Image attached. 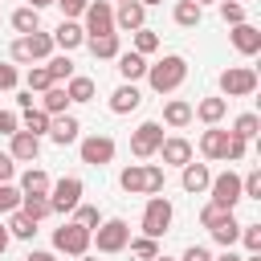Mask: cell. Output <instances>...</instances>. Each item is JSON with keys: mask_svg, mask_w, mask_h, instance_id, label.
<instances>
[{"mask_svg": "<svg viewBox=\"0 0 261 261\" xmlns=\"http://www.w3.org/2000/svg\"><path fill=\"white\" fill-rule=\"evenodd\" d=\"M241 241L249 253H261V224H241Z\"/></svg>", "mask_w": 261, "mask_h": 261, "instance_id": "obj_44", "label": "cell"}, {"mask_svg": "<svg viewBox=\"0 0 261 261\" xmlns=\"http://www.w3.org/2000/svg\"><path fill=\"white\" fill-rule=\"evenodd\" d=\"M65 94H69V102H94V94H98V86H94V77H69L65 82Z\"/></svg>", "mask_w": 261, "mask_h": 261, "instance_id": "obj_29", "label": "cell"}, {"mask_svg": "<svg viewBox=\"0 0 261 261\" xmlns=\"http://www.w3.org/2000/svg\"><path fill=\"white\" fill-rule=\"evenodd\" d=\"M53 249H57V253H65V257H86V253H90V228H82V224L65 220V224L53 232Z\"/></svg>", "mask_w": 261, "mask_h": 261, "instance_id": "obj_6", "label": "cell"}, {"mask_svg": "<svg viewBox=\"0 0 261 261\" xmlns=\"http://www.w3.org/2000/svg\"><path fill=\"white\" fill-rule=\"evenodd\" d=\"M45 69H49V77H53L57 86L73 77V61H69V53H57V57H49V61H45Z\"/></svg>", "mask_w": 261, "mask_h": 261, "instance_id": "obj_37", "label": "cell"}, {"mask_svg": "<svg viewBox=\"0 0 261 261\" xmlns=\"http://www.w3.org/2000/svg\"><path fill=\"white\" fill-rule=\"evenodd\" d=\"M241 261H261V253H249V257H241Z\"/></svg>", "mask_w": 261, "mask_h": 261, "instance_id": "obj_57", "label": "cell"}, {"mask_svg": "<svg viewBox=\"0 0 261 261\" xmlns=\"http://www.w3.org/2000/svg\"><path fill=\"white\" fill-rule=\"evenodd\" d=\"M49 4H53V0H29V8H37V12H41V8H49Z\"/></svg>", "mask_w": 261, "mask_h": 261, "instance_id": "obj_56", "label": "cell"}, {"mask_svg": "<svg viewBox=\"0 0 261 261\" xmlns=\"http://www.w3.org/2000/svg\"><path fill=\"white\" fill-rule=\"evenodd\" d=\"M49 86H57V82L49 77V69H45V65H29V73H24V90H29V94H45Z\"/></svg>", "mask_w": 261, "mask_h": 261, "instance_id": "obj_35", "label": "cell"}, {"mask_svg": "<svg viewBox=\"0 0 261 261\" xmlns=\"http://www.w3.org/2000/svg\"><path fill=\"white\" fill-rule=\"evenodd\" d=\"M179 261H212V253H208V249H204V245H188V249H184V257H179Z\"/></svg>", "mask_w": 261, "mask_h": 261, "instance_id": "obj_51", "label": "cell"}, {"mask_svg": "<svg viewBox=\"0 0 261 261\" xmlns=\"http://www.w3.org/2000/svg\"><path fill=\"white\" fill-rule=\"evenodd\" d=\"M49 139H53L57 147H69V143L82 139V122H77L73 114H57V118L49 122Z\"/></svg>", "mask_w": 261, "mask_h": 261, "instance_id": "obj_18", "label": "cell"}, {"mask_svg": "<svg viewBox=\"0 0 261 261\" xmlns=\"http://www.w3.org/2000/svg\"><path fill=\"white\" fill-rule=\"evenodd\" d=\"M171 16H175V24H179V29H196V24H200V16H204V8H200L196 0H179Z\"/></svg>", "mask_w": 261, "mask_h": 261, "instance_id": "obj_30", "label": "cell"}, {"mask_svg": "<svg viewBox=\"0 0 261 261\" xmlns=\"http://www.w3.org/2000/svg\"><path fill=\"white\" fill-rule=\"evenodd\" d=\"M163 139H167V135H163V122H155V118H151V122H139L135 135H130V155H135V159H151Z\"/></svg>", "mask_w": 261, "mask_h": 261, "instance_id": "obj_9", "label": "cell"}, {"mask_svg": "<svg viewBox=\"0 0 261 261\" xmlns=\"http://www.w3.org/2000/svg\"><path fill=\"white\" fill-rule=\"evenodd\" d=\"M130 253L143 257V261H155V257H159V241H151V237H130Z\"/></svg>", "mask_w": 261, "mask_h": 261, "instance_id": "obj_39", "label": "cell"}, {"mask_svg": "<svg viewBox=\"0 0 261 261\" xmlns=\"http://www.w3.org/2000/svg\"><path fill=\"white\" fill-rule=\"evenodd\" d=\"M20 212L29 216V220H45V216H53V208H49V196H20Z\"/></svg>", "mask_w": 261, "mask_h": 261, "instance_id": "obj_34", "label": "cell"}, {"mask_svg": "<svg viewBox=\"0 0 261 261\" xmlns=\"http://www.w3.org/2000/svg\"><path fill=\"white\" fill-rule=\"evenodd\" d=\"M49 122H53V118H49L41 106H33V110H24V122H20V130H29V135H37V139H41V135H49Z\"/></svg>", "mask_w": 261, "mask_h": 261, "instance_id": "obj_36", "label": "cell"}, {"mask_svg": "<svg viewBox=\"0 0 261 261\" xmlns=\"http://www.w3.org/2000/svg\"><path fill=\"white\" fill-rule=\"evenodd\" d=\"M12 29H16L20 37L37 33V29H41V12H37V8H29V4H24V8H16V12H12Z\"/></svg>", "mask_w": 261, "mask_h": 261, "instance_id": "obj_31", "label": "cell"}, {"mask_svg": "<svg viewBox=\"0 0 261 261\" xmlns=\"http://www.w3.org/2000/svg\"><path fill=\"white\" fill-rule=\"evenodd\" d=\"M139 4H143V8H151V4H163V0H139Z\"/></svg>", "mask_w": 261, "mask_h": 261, "instance_id": "obj_58", "label": "cell"}, {"mask_svg": "<svg viewBox=\"0 0 261 261\" xmlns=\"http://www.w3.org/2000/svg\"><path fill=\"white\" fill-rule=\"evenodd\" d=\"M90 245H98V253H122L130 245V224L122 216H110L90 232Z\"/></svg>", "mask_w": 261, "mask_h": 261, "instance_id": "obj_3", "label": "cell"}, {"mask_svg": "<svg viewBox=\"0 0 261 261\" xmlns=\"http://www.w3.org/2000/svg\"><path fill=\"white\" fill-rule=\"evenodd\" d=\"M20 82V73H16V65H8V61H0V90H12Z\"/></svg>", "mask_w": 261, "mask_h": 261, "instance_id": "obj_47", "label": "cell"}, {"mask_svg": "<svg viewBox=\"0 0 261 261\" xmlns=\"http://www.w3.org/2000/svg\"><path fill=\"white\" fill-rule=\"evenodd\" d=\"M114 139L110 135H86V139H77V155H82V163H90V167H106L110 159H114Z\"/></svg>", "mask_w": 261, "mask_h": 261, "instance_id": "obj_10", "label": "cell"}, {"mask_svg": "<svg viewBox=\"0 0 261 261\" xmlns=\"http://www.w3.org/2000/svg\"><path fill=\"white\" fill-rule=\"evenodd\" d=\"M20 130V118L12 110H0V135H16Z\"/></svg>", "mask_w": 261, "mask_h": 261, "instance_id": "obj_50", "label": "cell"}, {"mask_svg": "<svg viewBox=\"0 0 261 261\" xmlns=\"http://www.w3.org/2000/svg\"><path fill=\"white\" fill-rule=\"evenodd\" d=\"M196 4H200V8H204V4H212V0H196Z\"/></svg>", "mask_w": 261, "mask_h": 261, "instance_id": "obj_61", "label": "cell"}, {"mask_svg": "<svg viewBox=\"0 0 261 261\" xmlns=\"http://www.w3.org/2000/svg\"><path fill=\"white\" fill-rule=\"evenodd\" d=\"M171 200L167 196H147V208H143V237L159 241L167 228H171Z\"/></svg>", "mask_w": 261, "mask_h": 261, "instance_id": "obj_5", "label": "cell"}, {"mask_svg": "<svg viewBox=\"0 0 261 261\" xmlns=\"http://www.w3.org/2000/svg\"><path fill=\"white\" fill-rule=\"evenodd\" d=\"M237 4H245V0H237Z\"/></svg>", "mask_w": 261, "mask_h": 261, "instance_id": "obj_62", "label": "cell"}, {"mask_svg": "<svg viewBox=\"0 0 261 261\" xmlns=\"http://www.w3.org/2000/svg\"><path fill=\"white\" fill-rule=\"evenodd\" d=\"M184 77H188V61H184L179 53H167V57H159L155 65H147V86H151L155 94H171V90H179Z\"/></svg>", "mask_w": 261, "mask_h": 261, "instance_id": "obj_1", "label": "cell"}, {"mask_svg": "<svg viewBox=\"0 0 261 261\" xmlns=\"http://www.w3.org/2000/svg\"><path fill=\"white\" fill-rule=\"evenodd\" d=\"M155 261H171V257H163V253H159V257H155Z\"/></svg>", "mask_w": 261, "mask_h": 261, "instance_id": "obj_59", "label": "cell"}, {"mask_svg": "<svg viewBox=\"0 0 261 261\" xmlns=\"http://www.w3.org/2000/svg\"><path fill=\"white\" fill-rule=\"evenodd\" d=\"M49 188H53V179H49L41 167H29V171L20 175V196H49Z\"/></svg>", "mask_w": 261, "mask_h": 261, "instance_id": "obj_25", "label": "cell"}, {"mask_svg": "<svg viewBox=\"0 0 261 261\" xmlns=\"http://www.w3.org/2000/svg\"><path fill=\"white\" fill-rule=\"evenodd\" d=\"M212 261H241V257H237L232 249H224V253H220V257H212Z\"/></svg>", "mask_w": 261, "mask_h": 261, "instance_id": "obj_54", "label": "cell"}, {"mask_svg": "<svg viewBox=\"0 0 261 261\" xmlns=\"http://www.w3.org/2000/svg\"><path fill=\"white\" fill-rule=\"evenodd\" d=\"M245 151H249V143H245V139H237V135H228V155H224V163H241V159H245Z\"/></svg>", "mask_w": 261, "mask_h": 261, "instance_id": "obj_45", "label": "cell"}, {"mask_svg": "<svg viewBox=\"0 0 261 261\" xmlns=\"http://www.w3.org/2000/svg\"><path fill=\"white\" fill-rule=\"evenodd\" d=\"M118 4H126V0H118Z\"/></svg>", "mask_w": 261, "mask_h": 261, "instance_id": "obj_63", "label": "cell"}, {"mask_svg": "<svg viewBox=\"0 0 261 261\" xmlns=\"http://www.w3.org/2000/svg\"><path fill=\"white\" fill-rule=\"evenodd\" d=\"M241 200H261V171L257 167L241 179Z\"/></svg>", "mask_w": 261, "mask_h": 261, "instance_id": "obj_42", "label": "cell"}, {"mask_svg": "<svg viewBox=\"0 0 261 261\" xmlns=\"http://www.w3.org/2000/svg\"><path fill=\"white\" fill-rule=\"evenodd\" d=\"M86 4H90V0H57V8H61V16H65V20L82 16V12H86Z\"/></svg>", "mask_w": 261, "mask_h": 261, "instance_id": "obj_46", "label": "cell"}, {"mask_svg": "<svg viewBox=\"0 0 261 261\" xmlns=\"http://www.w3.org/2000/svg\"><path fill=\"white\" fill-rule=\"evenodd\" d=\"M73 224H82V228L94 232V228L102 224V212H98L94 204H77V208H73Z\"/></svg>", "mask_w": 261, "mask_h": 261, "instance_id": "obj_38", "label": "cell"}, {"mask_svg": "<svg viewBox=\"0 0 261 261\" xmlns=\"http://www.w3.org/2000/svg\"><path fill=\"white\" fill-rule=\"evenodd\" d=\"M82 16H86V24H82L86 37H110L114 33V4L110 0H90Z\"/></svg>", "mask_w": 261, "mask_h": 261, "instance_id": "obj_8", "label": "cell"}, {"mask_svg": "<svg viewBox=\"0 0 261 261\" xmlns=\"http://www.w3.org/2000/svg\"><path fill=\"white\" fill-rule=\"evenodd\" d=\"M53 4H57V0H53Z\"/></svg>", "mask_w": 261, "mask_h": 261, "instance_id": "obj_64", "label": "cell"}, {"mask_svg": "<svg viewBox=\"0 0 261 261\" xmlns=\"http://www.w3.org/2000/svg\"><path fill=\"white\" fill-rule=\"evenodd\" d=\"M220 216H224V208H216V204L208 200V204H204V212H200V224H204V228H212Z\"/></svg>", "mask_w": 261, "mask_h": 261, "instance_id": "obj_48", "label": "cell"}, {"mask_svg": "<svg viewBox=\"0 0 261 261\" xmlns=\"http://www.w3.org/2000/svg\"><path fill=\"white\" fill-rule=\"evenodd\" d=\"M77 261H94V257H90V253H86V257H77Z\"/></svg>", "mask_w": 261, "mask_h": 261, "instance_id": "obj_60", "label": "cell"}, {"mask_svg": "<svg viewBox=\"0 0 261 261\" xmlns=\"http://www.w3.org/2000/svg\"><path fill=\"white\" fill-rule=\"evenodd\" d=\"M163 122H167V126H175V130H179V126H188V122H192V102L171 98V102L163 106Z\"/></svg>", "mask_w": 261, "mask_h": 261, "instance_id": "obj_27", "label": "cell"}, {"mask_svg": "<svg viewBox=\"0 0 261 261\" xmlns=\"http://www.w3.org/2000/svg\"><path fill=\"white\" fill-rule=\"evenodd\" d=\"M114 29H122V33H139V29H147V8H143L139 0L118 4V8H114Z\"/></svg>", "mask_w": 261, "mask_h": 261, "instance_id": "obj_13", "label": "cell"}, {"mask_svg": "<svg viewBox=\"0 0 261 261\" xmlns=\"http://www.w3.org/2000/svg\"><path fill=\"white\" fill-rule=\"evenodd\" d=\"M24 261H57V257H53V253H45V249H33Z\"/></svg>", "mask_w": 261, "mask_h": 261, "instance_id": "obj_53", "label": "cell"}, {"mask_svg": "<svg viewBox=\"0 0 261 261\" xmlns=\"http://www.w3.org/2000/svg\"><path fill=\"white\" fill-rule=\"evenodd\" d=\"M200 155H204V159H224V155H228V130L208 126V130L200 135Z\"/></svg>", "mask_w": 261, "mask_h": 261, "instance_id": "obj_20", "label": "cell"}, {"mask_svg": "<svg viewBox=\"0 0 261 261\" xmlns=\"http://www.w3.org/2000/svg\"><path fill=\"white\" fill-rule=\"evenodd\" d=\"M220 20H224V24H245V4L220 0Z\"/></svg>", "mask_w": 261, "mask_h": 261, "instance_id": "obj_41", "label": "cell"}, {"mask_svg": "<svg viewBox=\"0 0 261 261\" xmlns=\"http://www.w3.org/2000/svg\"><path fill=\"white\" fill-rule=\"evenodd\" d=\"M16 208H20V188L0 184V212H16Z\"/></svg>", "mask_w": 261, "mask_h": 261, "instance_id": "obj_43", "label": "cell"}, {"mask_svg": "<svg viewBox=\"0 0 261 261\" xmlns=\"http://www.w3.org/2000/svg\"><path fill=\"white\" fill-rule=\"evenodd\" d=\"M228 41H232V49L237 53H245V57H253V53H261V29L257 24H232V33H228Z\"/></svg>", "mask_w": 261, "mask_h": 261, "instance_id": "obj_15", "label": "cell"}, {"mask_svg": "<svg viewBox=\"0 0 261 261\" xmlns=\"http://www.w3.org/2000/svg\"><path fill=\"white\" fill-rule=\"evenodd\" d=\"M143 106V94H139V86H130V82H122L114 94H110V110L114 114H130V110H139Z\"/></svg>", "mask_w": 261, "mask_h": 261, "instance_id": "obj_22", "label": "cell"}, {"mask_svg": "<svg viewBox=\"0 0 261 261\" xmlns=\"http://www.w3.org/2000/svg\"><path fill=\"white\" fill-rule=\"evenodd\" d=\"M155 49H159V33L139 29V33H135V53H139V57H147V53H155Z\"/></svg>", "mask_w": 261, "mask_h": 261, "instance_id": "obj_40", "label": "cell"}, {"mask_svg": "<svg viewBox=\"0 0 261 261\" xmlns=\"http://www.w3.org/2000/svg\"><path fill=\"white\" fill-rule=\"evenodd\" d=\"M16 106H20V110H33V94L20 90V94H16Z\"/></svg>", "mask_w": 261, "mask_h": 261, "instance_id": "obj_52", "label": "cell"}, {"mask_svg": "<svg viewBox=\"0 0 261 261\" xmlns=\"http://www.w3.org/2000/svg\"><path fill=\"white\" fill-rule=\"evenodd\" d=\"M208 232H212V241H216L220 249H232V245L241 241V220H237L232 212H224V216H220V220H216Z\"/></svg>", "mask_w": 261, "mask_h": 261, "instance_id": "obj_21", "label": "cell"}, {"mask_svg": "<svg viewBox=\"0 0 261 261\" xmlns=\"http://www.w3.org/2000/svg\"><path fill=\"white\" fill-rule=\"evenodd\" d=\"M53 49H61V53H69V49H77V45H86V29L77 24V20H61L53 33Z\"/></svg>", "mask_w": 261, "mask_h": 261, "instance_id": "obj_17", "label": "cell"}, {"mask_svg": "<svg viewBox=\"0 0 261 261\" xmlns=\"http://www.w3.org/2000/svg\"><path fill=\"white\" fill-rule=\"evenodd\" d=\"M257 90V69L253 65H228V69H220V94H224V102L228 98H249Z\"/></svg>", "mask_w": 261, "mask_h": 261, "instance_id": "obj_4", "label": "cell"}, {"mask_svg": "<svg viewBox=\"0 0 261 261\" xmlns=\"http://www.w3.org/2000/svg\"><path fill=\"white\" fill-rule=\"evenodd\" d=\"M118 184L130 196H159L163 192V167H155V163H130V167L118 171Z\"/></svg>", "mask_w": 261, "mask_h": 261, "instance_id": "obj_2", "label": "cell"}, {"mask_svg": "<svg viewBox=\"0 0 261 261\" xmlns=\"http://www.w3.org/2000/svg\"><path fill=\"white\" fill-rule=\"evenodd\" d=\"M49 53H53V37L41 29L12 41V61H49Z\"/></svg>", "mask_w": 261, "mask_h": 261, "instance_id": "obj_7", "label": "cell"}, {"mask_svg": "<svg viewBox=\"0 0 261 261\" xmlns=\"http://www.w3.org/2000/svg\"><path fill=\"white\" fill-rule=\"evenodd\" d=\"M114 61H118V73H122V82H130V86H135L139 77H147V57H139L135 49H130V53H118Z\"/></svg>", "mask_w": 261, "mask_h": 261, "instance_id": "obj_24", "label": "cell"}, {"mask_svg": "<svg viewBox=\"0 0 261 261\" xmlns=\"http://www.w3.org/2000/svg\"><path fill=\"white\" fill-rule=\"evenodd\" d=\"M8 241H12V237H8V228H4V224H0V253H4V249H8Z\"/></svg>", "mask_w": 261, "mask_h": 261, "instance_id": "obj_55", "label": "cell"}, {"mask_svg": "<svg viewBox=\"0 0 261 261\" xmlns=\"http://www.w3.org/2000/svg\"><path fill=\"white\" fill-rule=\"evenodd\" d=\"M167 167H184V163H192V143L184 139V135H171V139H163L159 143V151H155Z\"/></svg>", "mask_w": 261, "mask_h": 261, "instance_id": "obj_14", "label": "cell"}, {"mask_svg": "<svg viewBox=\"0 0 261 261\" xmlns=\"http://www.w3.org/2000/svg\"><path fill=\"white\" fill-rule=\"evenodd\" d=\"M12 175H16V159H12L8 151H0V184H8Z\"/></svg>", "mask_w": 261, "mask_h": 261, "instance_id": "obj_49", "label": "cell"}, {"mask_svg": "<svg viewBox=\"0 0 261 261\" xmlns=\"http://www.w3.org/2000/svg\"><path fill=\"white\" fill-rule=\"evenodd\" d=\"M82 192H86V188H82L77 175H61V179L49 188V208H53V212H73V208L82 204Z\"/></svg>", "mask_w": 261, "mask_h": 261, "instance_id": "obj_12", "label": "cell"}, {"mask_svg": "<svg viewBox=\"0 0 261 261\" xmlns=\"http://www.w3.org/2000/svg\"><path fill=\"white\" fill-rule=\"evenodd\" d=\"M208 192H212V204H216V208L232 212V208L241 204V175H237V171H220V175H212Z\"/></svg>", "mask_w": 261, "mask_h": 261, "instance_id": "obj_11", "label": "cell"}, {"mask_svg": "<svg viewBox=\"0 0 261 261\" xmlns=\"http://www.w3.org/2000/svg\"><path fill=\"white\" fill-rule=\"evenodd\" d=\"M86 45H90V53L102 57V61H110V57L122 53V49H118V33H110V37H86Z\"/></svg>", "mask_w": 261, "mask_h": 261, "instance_id": "obj_32", "label": "cell"}, {"mask_svg": "<svg viewBox=\"0 0 261 261\" xmlns=\"http://www.w3.org/2000/svg\"><path fill=\"white\" fill-rule=\"evenodd\" d=\"M257 130H261V114H253V110H245V114H237V122H232V130L228 135H237V139H257Z\"/></svg>", "mask_w": 261, "mask_h": 261, "instance_id": "obj_33", "label": "cell"}, {"mask_svg": "<svg viewBox=\"0 0 261 261\" xmlns=\"http://www.w3.org/2000/svg\"><path fill=\"white\" fill-rule=\"evenodd\" d=\"M8 155H12L16 163H33V159L41 155V139L29 135V130H16V135H8Z\"/></svg>", "mask_w": 261, "mask_h": 261, "instance_id": "obj_16", "label": "cell"}, {"mask_svg": "<svg viewBox=\"0 0 261 261\" xmlns=\"http://www.w3.org/2000/svg\"><path fill=\"white\" fill-rule=\"evenodd\" d=\"M41 110H45L49 118L65 114V110H69V94H65V86H49V90L41 94Z\"/></svg>", "mask_w": 261, "mask_h": 261, "instance_id": "obj_26", "label": "cell"}, {"mask_svg": "<svg viewBox=\"0 0 261 261\" xmlns=\"http://www.w3.org/2000/svg\"><path fill=\"white\" fill-rule=\"evenodd\" d=\"M4 228H8V237H16V241H33V237H37V220H29L20 208L8 212V224H4Z\"/></svg>", "mask_w": 261, "mask_h": 261, "instance_id": "obj_28", "label": "cell"}, {"mask_svg": "<svg viewBox=\"0 0 261 261\" xmlns=\"http://www.w3.org/2000/svg\"><path fill=\"white\" fill-rule=\"evenodd\" d=\"M179 184H184V192H192V196H200V192H208V184H212V171H208V163H184V175H179Z\"/></svg>", "mask_w": 261, "mask_h": 261, "instance_id": "obj_19", "label": "cell"}, {"mask_svg": "<svg viewBox=\"0 0 261 261\" xmlns=\"http://www.w3.org/2000/svg\"><path fill=\"white\" fill-rule=\"evenodd\" d=\"M224 114H228V102H224V98H200V102L192 106V118H200L204 126H216Z\"/></svg>", "mask_w": 261, "mask_h": 261, "instance_id": "obj_23", "label": "cell"}]
</instances>
